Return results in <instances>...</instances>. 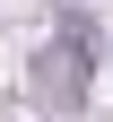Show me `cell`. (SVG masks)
<instances>
[{
	"label": "cell",
	"instance_id": "obj_1",
	"mask_svg": "<svg viewBox=\"0 0 113 122\" xmlns=\"http://www.w3.org/2000/svg\"><path fill=\"white\" fill-rule=\"evenodd\" d=\"M96 18H52V35H44V52H35V96L44 105H87V87H96Z\"/></svg>",
	"mask_w": 113,
	"mask_h": 122
}]
</instances>
